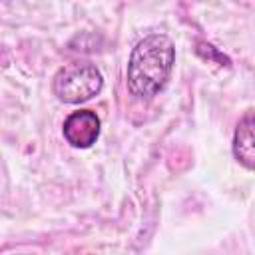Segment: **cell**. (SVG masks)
<instances>
[{
	"instance_id": "6da1fadb",
	"label": "cell",
	"mask_w": 255,
	"mask_h": 255,
	"mask_svg": "<svg viewBox=\"0 0 255 255\" xmlns=\"http://www.w3.org/2000/svg\"><path fill=\"white\" fill-rule=\"evenodd\" d=\"M175 46L167 34L155 32L135 44L128 62V90L137 100L157 96L173 70Z\"/></svg>"
},
{
	"instance_id": "7a4b0ae2",
	"label": "cell",
	"mask_w": 255,
	"mask_h": 255,
	"mask_svg": "<svg viewBox=\"0 0 255 255\" xmlns=\"http://www.w3.org/2000/svg\"><path fill=\"white\" fill-rule=\"evenodd\" d=\"M52 88L60 102L82 104L102 92L104 76L90 62H72L56 72Z\"/></svg>"
},
{
	"instance_id": "3957f363",
	"label": "cell",
	"mask_w": 255,
	"mask_h": 255,
	"mask_svg": "<svg viewBox=\"0 0 255 255\" xmlns=\"http://www.w3.org/2000/svg\"><path fill=\"white\" fill-rule=\"evenodd\" d=\"M100 128H102V124H100V118L96 116V112L78 110V112H72L64 120L62 133L72 147L86 149V147L94 145L96 139L100 137Z\"/></svg>"
},
{
	"instance_id": "277c9868",
	"label": "cell",
	"mask_w": 255,
	"mask_h": 255,
	"mask_svg": "<svg viewBox=\"0 0 255 255\" xmlns=\"http://www.w3.org/2000/svg\"><path fill=\"white\" fill-rule=\"evenodd\" d=\"M233 155L235 159L247 167L253 169L255 167V145H253V114L247 112L237 128H235V135H233Z\"/></svg>"
}]
</instances>
